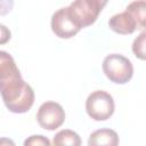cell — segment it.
<instances>
[{
  "instance_id": "cell-9",
  "label": "cell",
  "mask_w": 146,
  "mask_h": 146,
  "mask_svg": "<svg viewBox=\"0 0 146 146\" xmlns=\"http://www.w3.org/2000/svg\"><path fill=\"white\" fill-rule=\"evenodd\" d=\"M21 75L15 59L7 51L0 50V81Z\"/></svg>"
},
{
  "instance_id": "cell-15",
  "label": "cell",
  "mask_w": 146,
  "mask_h": 146,
  "mask_svg": "<svg viewBox=\"0 0 146 146\" xmlns=\"http://www.w3.org/2000/svg\"><path fill=\"white\" fill-rule=\"evenodd\" d=\"M14 0H0V16H5L11 11Z\"/></svg>"
},
{
  "instance_id": "cell-14",
  "label": "cell",
  "mask_w": 146,
  "mask_h": 146,
  "mask_svg": "<svg viewBox=\"0 0 146 146\" xmlns=\"http://www.w3.org/2000/svg\"><path fill=\"white\" fill-rule=\"evenodd\" d=\"M10 39H11L10 30L6 25L0 24V44H6L7 42H9Z\"/></svg>"
},
{
  "instance_id": "cell-7",
  "label": "cell",
  "mask_w": 146,
  "mask_h": 146,
  "mask_svg": "<svg viewBox=\"0 0 146 146\" xmlns=\"http://www.w3.org/2000/svg\"><path fill=\"white\" fill-rule=\"evenodd\" d=\"M108 26L115 33L122 35L132 34L136 30H139L137 21L127 10L113 15L108 21Z\"/></svg>"
},
{
  "instance_id": "cell-12",
  "label": "cell",
  "mask_w": 146,
  "mask_h": 146,
  "mask_svg": "<svg viewBox=\"0 0 146 146\" xmlns=\"http://www.w3.org/2000/svg\"><path fill=\"white\" fill-rule=\"evenodd\" d=\"M145 42H146V32H145V30H141L140 34L133 40V43H132V52L140 60H145V58H146Z\"/></svg>"
},
{
  "instance_id": "cell-10",
  "label": "cell",
  "mask_w": 146,
  "mask_h": 146,
  "mask_svg": "<svg viewBox=\"0 0 146 146\" xmlns=\"http://www.w3.org/2000/svg\"><path fill=\"white\" fill-rule=\"evenodd\" d=\"M51 144L54 146H65V145L80 146L81 145V138L75 131L70 130V129H64V130L58 131L54 136Z\"/></svg>"
},
{
  "instance_id": "cell-6",
  "label": "cell",
  "mask_w": 146,
  "mask_h": 146,
  "mask_svg": "<svg viewBox=\"0 0 146 146\" xmlns=\"http://www.w3.org/2000/svg\"><path fill=\"white\" fill-rule=\"evenodd\" d=\"M67 8L70 15L81 29L92 25L100 14V10L88 0H73Z\"/></svg>"
},
{
  "instance_id": "cell-11",
  "label": "cell",
  "mask_w": 146,
  "mask_h": 146,
  "mask_svg": "<svg viewBox=\"0 0 146 146\" xmlns=\"http://www.w3.org/2000/svg\"><path fill=\"white\" fill-rule=\"evenodd\" d=\"M127 11H129L133 18L137 21L139 30L145 29V21H146V2L145 0H135L130 2L127 8Z\"/></svg>"
},
{
  "instance_id": "cell-4",
  "label": "cell",
  "mask_w": 146,
  "mask_h": 146,
  "mask_svg": "<svg viewBox=\"0 0 146 146\" xmlns=\"http://www.w3.org/2000/svg\"><path fill=\"white\" fill-rule=\"evenodd\" d=\"M36 121L44 130H56L65 122V111L63 106L56 102H44L38 110Z\"/></svg>"
},
{
  "instance_id": "cell-1",
  "label": "cell",
  "mask_w": 146,
  "mask_h": 146,
  "mask_svg": "<svg viewBox=\"0 0 146 146\" xmlns=\"http://www.w3.org/2000/svg\"><path fill=\"white\" fill-rule=\"evenodd\" d=\"M0 95L6 107L17 114L26 113L34 104V91L22 75L0 81Z\"/></svg>"
},
{
  "instance_id": "cell-17",
  "label": "cell",
  "mask_w": 146,
  "mask_h": 146,
  "mask_svg": "<svg viewBox=\"0 0 146 146\" xmlns=\"http://www.w3.org/2000/svg\"><path fill=\"white\" fill-rule=\"evenodd\" d=\"M0 145H14V141L9 140L7 138H2V139H0Z\"/></svg>"
},
{
  "instance_id": "cell-13",
  "label": "cell",
  "mask_w": 146,
  "mask_h": 146,
  "mask_svg": "<svg viewBox=\"0 0 146 146\" xmlns=\"http://www.w3.org/2000/svg\"><path fill=\"white\" fill-rule=\"evenodd\" d=\"M50 144L49 139L41 135H33L24 141L25 146H49Z\"/></svg>"
},
{
  "instance_id": "cell-2",
  "label": "cell",
  "mask_w": 146,
  "mask_h": 146,
  "mask_svg": "<svg viewBox=\"0 0 146 146\" xmlns=\"http://www.w3.org/2000/svg\"><path fill=\"white\" fill-rule=\"evenodd\" d=\"M106 78L117 84L129 82L133 75V65L129 58L120 54L107 55L102 65Z\"/></svg>"
},
{
  "instance_id": "cell-3",
  "label": "cell",
  "mask_w": 146,
  "mask_h": 146,
  "mask_svg": "<svg viewBox=\"0 0 146 146\" xmlns=\"http://www.w3.org/2000/svg\"><path fill=\"white\" fill-rule=\"evenodd\" d=\"M115 110L114 99L105 90L92 91L86 100V112L95 121L108 120Z\"/></svg>"
},
{
  "instance_id": "cell-8",
  "label": "cell",
  "mask_w": 146,
  "mask_h": 146,
  "mask_svg": "<svg viewBox=\"0 0 146 146\" xmlns=\"http://www.w3.org/2000/svg\"><path fill=\"white\" fill-rule=\"evenodd\" d=\"M119 143V135L112 129L96 130L89 136L88 139L89 146H116Z\"/></svg>"
},
{
  "instance_id": "cell-16",
  "label": "cell",
  "mask_w": 146,
  "mask_h": 146,
  "mask_svg": "<svg viewBox=\"0 0 146 146\" xmlns=\"http://www.w3.org/2000/svg\"><path fill=\"white\" fill-rule=\"evenodd\" d=\"M91 5H94L97 9H99L100 11L104 9V7L107 5V2H108V0H88Z\"/></svg>"
},
{
  "instance_id": "cell-5",
  "label": "cell",
  "mask_w": 146,
  "mask_h": 146,
  "mask_svg": "<svg viewBox=\"0 0 146 146\" xmlns=\"http://www.w3.org/2000/svg\"><path fill=\"white\" fill-rule=\"evenodd\" d=\"M51 31L60 39H71L76 35L81 27L74 22L67 7L59 8L51 16Z\"/></svg>"
}]
</instances>
